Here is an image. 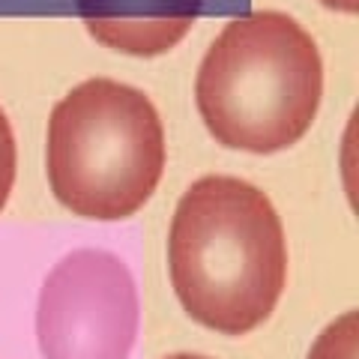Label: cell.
I'll use <instances>...</instances> for the list:
<instances>
[{
  "mask_svg": "<svg viewBox=\"0 0 359 359\" xmlns=\"http://www.w3.org/2000/svg\"><path fill=\"white\" fill-rule=\"evenodd\" d=\"M168 276L201 327L222 335L257 330L287 285V240L273 201L240 177L195 180L168 231Z\"/></svg>",
  "mask_w": 359,
  "mask_h": 359,
  "instance_id": "6da1fadb",
  "label": "cell"
},
{
  "mask_svg": "<svg viewBox=\"0 0 359 359\" xmlns=\"http://www.w3.org/2000/svg\"><path fill=\"white\" fill-rule=\"evenodd\" d=\"M323 99L318 42L294 15L261 9L233 18L195 75V105L222 147L287 150L311 129Z\"/></svg>",
  "mask_w": 359,
  "mask_h": 359,
  "instance_id": "7a4b0ae2",
  "label": "cell"
},
{
  "mask_svg": "<svg viewBox=\"0 0 359 359\" xmlns=\"http://www.w3.org/2000/svg\"><path fill=\"white\" fill-rule=\"evenodd\" d=\"M165 159L162 117L132 84L90 78L48 117V186L72 216L93 222L135 216L153 198Z\"/></svg>",
  "mask_w": 359,
  "mask_h": 359,
  "instance_id": "3957f363",
  "label": "cell"
},
{
  "mask_svg": "<svg viewBox=\"0 0 359 359\" xmlns=\"http://www.w3.org/2000/svg\"><path fill=\"white\" fill-rule=\"evenodd\" d=\"M138 320V290L123 257L78 249L39 290L36 341L45 359H126Z\"/></svg>",
  "mask_w": 359,
  "mask_h": 359,
  "instance_id": "277c9868",
  "label": "cell"
},
{
  "mask_svg": "<svg viewBox=\"0 0 359 359\" xmlns=\"http://www.w3.org/2000/svg\"><path fill=\"white\" fill-rule=\"evenodd\" d=\"M87 33L129 57H159L186 36L204 0H75Z\"/></svg>",
  "mask_w": 359,
  "mask_h": 359,
  "instance_id": "5b68a950",
  "label": "cell"
},
{
  "mask_svg": "<svg viewBox=\"0 0 359 359\" xmlns=\"http://www.w3.org/2000/svg\"><path fill=\"white\" fill-rule=\"evenodd\" d=\"M309 359H359V314L344 311L311 344Z\"/></svg>",
  "mask_w": 359,
  "mask_h": 359,
  "instance_id": "8992f818",
  "label": "cell"
},
{
  "mask_svg": "<svg viewBox=\"0 0 359 359\" xmlns=\"http://www.w3.org/2000/svg\"><path fill=\"white\" fill-rule=\"evenodd\" d=\"M15 168H18V150H15V135L9 126V117L0 108V210L6 207L9 192L15 183Z\"/></svg>",
  "mask_w": 359,
  "mask_h": 359,
  "instance_id": "52a82bcc",
  "label": "cell"
},
{
  "mask_svg": "<svg viewBox=\"0 0 359 359\" xmlns=\"http://www.w3.org/2000/svg\"><path fill=\"white\" fill-rule=\"evenodd\" d=\"M332 13H344V15H356L359 13V0H320Z\"/></svg>",
  "mask_w": 359,
  "mask_h": 359,
  "instance_id": "ba28073f",
  "label": "cell"
},
{
  "mask_svg": "<svg viewBox=\"0 0 359 359\" xmlns=\"http://www.w3.org/2000/svg\"><path fill=\"white\" fill-rule=\"evenodd\" d=\"M165 359H210V356H201V353H171Z\"/></svg>",
  "mask_w": 359,
  "mask_h": 359,
  "instance_id": "9c48e42d",
  "label": "cell"
}]
</instances>
